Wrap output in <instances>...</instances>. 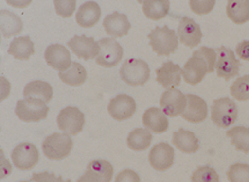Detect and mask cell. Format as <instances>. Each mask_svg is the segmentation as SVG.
Returning a JSON list of instances; mask_svg holds the SVG:
<instances>
[{
    "instance_id": "obj_1",
    "label": "cell",
    "mask_w": 249,
    "mask_h": 182,
    "mask_svg": "<svg viewBox=\"0 0 249 182\" xmlns=\"http://www.w3.org/2000/svg\"><path fill=\"white\" fill-rule=\"evenodd\" d=\"M216 59V53L212 48L203 46L195 50L182 70L184 81L191 85L198 84L207 73L213 71Z\"/></svg>"
},
{
    "instance_id": "obj_2",
    "label": "cell",
    "mask_w": 249,
    "mask_h": 182,
    "mask_svg": "<svg viewBox=\"0 0 249 182\" xmlns=\"http://www.w3.org/2000/svg\"><path fill=\"white\" fill-rule=\"evenodd\" d=\"M147 37L150 39L149 45L158 56H168L178 48V37L175 30L168 28L167 25L162 28L156 26Z\"/></svg>"
},
{
    "instance_id": "obj_3",
    "label": "cell",
    "mask_w": 249,
    "mask_h": 182,
    "mask_svg": "<svg viewBox=\"0 0 249 182\" xmlns=\"http://www.w3.org/2000/svg\"><path fill=\"white\" fill-rule=\"evenodd\" d=\"M148 64L140 59L130 58L122 65L120 74L122 79L128 85L132 86H142L150 76Z\"/></svg>"
},
{
    "instance_id": "obj_4",
    "label": "cell",
    "mask_w": 249,
    "mask_h": 182,
    "mask_svg": "<svg viewBox=\"0 0 249 182\" xmlns=\"http://www.w3.org/2000/svg\"><path fill=\"white\" fill-rule=\"evenodd\" d=\"M237 115L236 105L229 98H221L213 101L211 118L219 127L226 128L233 124Z\"/></svg>"
},
{
    "instance_id": "obj_5",
    "label": "cell",
    "mask_w": 249,
    "mask_h": 182,
    "mask_svg": "<svg viewBox=\"0 0 249 182\" xmlns=\"http://www.w3.org/2000/svg\"><path fill=\"white\" fill-rule=\"evenodd\" d=\"M41 99L32 97L26 98L17 102L15 113L22 121L38 122L45 119L49 108Z\"/></svg>"
},
{
    "instance_id": "obj_6",
    "label": "cell",
    "mask_w": 249,
    "mask_h": 182,
    "mask_svg": "<svg viewBox=\"0 0 249 182\" xmlns=\"http://www.w3.org/2000/svg\"><path fill=\"white\" fill-rule=\"evenodd\" d=\"M72 145V141L68 135L55 132L45 138L42 149L44 154L48 158L61 160L70 154Z\"/></svg>"
},
{
    "instance_id": "obj_7",
    "label": "cell",
    "mask_w": 249,
    "mask_h": 182,
    "mask_svg": "<svg viewBox=\"0 0 249 182\" xmlns=\"http://www.w3.org/2000/svg\"><path fill=\"white\" fill-rule=\"evenodd\" d=\"M98 43L100 50L96 56V63L105 67L116 66L123 55V48L120 44L110 37L104 38L98 41Z\"/></svg>"
},
{
    "instance_id": "obj_8",
    "label": "cell",
    "mask_w": 249,
    "mask_h": 182,
    "mask_svg": "<svg viewBox=\"0 0 249 182\" xmlns=\"http://www.w3.org/2000/svg\"><path fill=\"white\" fill-rule=\"evenodd\" d=\"M57 121L60 130L74 135L82 130L85 123V116L78 108L68 106L60 111Z\"/></svg>"
},
{
    "instance_id": "obj_9",
    "label": "cell",
    "mask_w": 249,
    "mask_h": 182,
    "mask_svg": "<svg viewBox=\"0 0 249 182\" xmlns=\"http://www.w3.org/2000/svg\"><path fill=\"white\" fill-rule=\"evenodd\" d=\"M218 60L216 64L217 76L228 81L239 74L240 61L235 58L234 52L230 49L221 46L217 49Z\"/></svg>"
},
{
    "instance_id": "obj_10",
    "label": "cell",
    "mask_w": 249,
    "mask_h": 182,
    "mask_svg": "<svg viewBox=\"0 0 249 182\" xmlns=\"http://www.w3.org/2000/svg\"><path fill=\"white\" fill-rule=\"evenodd\" d=\"M11 156L15 166L21 170L32 169L39 160V153L36 147L27 142L17 145L13 149Z\"/></svg>"
},
{
    "instance_id": "obj_11",
    "label": "cell",
    "mask_w": 249,
    "mask_h": 182,
    "mask_svg": "<svg viewBox=\"0 0 249 182\" xmlns=\"http://www.w3.org/2000/svg\"><path fill=\"white\" fill-rule=\"evenodd\" d=\"M186 104V97L180 90L175 88L165 91L160 100L163 112L170 117H175L182 113Z\"/></svg>"
},
{
    "instance_id": "obj_12",
    "label": "cell",
    "mask_w": 249,
    "mask_h": 182,
    "mask_svg": "<svg viewBox=\"0 0 249 182\" xmlns=\"http://www.w3.org/2000/svg\"><path fill=\"white\" fill-rule=\"evenodd\" d=\"M136 109V103L133 98L125 94L118 95L112 99L108 106L109 113L118 121L130 118Z\"/></svg>"
},
{
    "instance_id": "obj_13",
    "label": "cell",
    "mask_w": 249,
    "mask_h": 182,
    "mask_svg": "<svg viewBox=\"0 0 249 182\" xmlns=\"http://www.w3.org/2000/svg\"><path fill=\"white\" fill-rule=\"evenodd\" d=\"M113 168L111 164L105 160H95L88 165L85 174L78 182H108L112 178Z\"/></svg>"
},
{
    "instance_id": "obj_14",
    "label": "cell",
    "mask_w": 249,
    "mask_h": 182,
    "mask_svg": "<svg viewBox=\"0 0 249 182\" xmlns=\"http://www.w3.org/2000/svg\"><path fill=\"white\" fill-rule=\"evenodd\" d=\"M174 158V149L165 142L155 145L149 154L150 165L159 171H164L169 168L173 164Z\"/></svg>"
},
{
    "instance_id": "obj_15",
    "label": "cell",
    "mask_w": 249,
    "mask_h": 182,
    "mask_svg": "<svg viewBox=\"0 0 249 182\" xmlns=\"http://www.w3.org/2000/svg\"><path fill=\"white\" fill-rule=\"evenodd\" d=\"M67 44L79 58L85 60L94 58L100 50L98 42H95L93 37H88L84 34L75 35Z\"/></svg>"
},
{
    "instance_id": "obj_16",
    "label": "cell",
    "mask_w": 249,
    "mask_h": 182,
    "mask_svg": "<svg viewBox=\"0 0 249 182\" xmlns=\"http://www.w3.org/2000/svg\"><path fill=\"white\" fill-rule=\"evenodd\" d=\"M187 104L181 115L187 121L197 123L203 121L207 117L208 107L206 102L197 95L186 94Z\"/></svg>"
},
{
    "instance_id": "obj_17",
    "label": "cell",
    "mask_w": 249,
    "mask_h": 182,
    "mask_svg": "<svg viewBox=\"0 0 249 182\" xmlns=\"http://www.w3.org/2000/svg\"><path fill=\"white\" fill-rule=\"evenodd\" d=\"M178 34L180 41L190 48L197 46L203 36L199 25L187 17H184L180 21Z\"/></svg>"
},
{
    "instance_id": "obj_18",
    "label": "cell",
    "mask_w": 249,
    "mask_h": 182,
    "mask_svg": "<svg viewBox=\"0 0 249 182\" xmlns=\"http://www.w3.org/2000/svg\"><path fill=\"white\" fill-rule=\"evenodd\" d=\"M45 58L49 66L61 71L66 70L71 64L70 51L64 46L58 44L47 48Z\"/></svg>"
},
{
    "instance_id": "obj_19",
    "label": "cell",
    "mask_w": 249,
    "mask_h": 182,
    "mask_svg": "<svg viewBox=\"0 0 249 182\" xmlns=\"http://www.w3.org/2000/svg\"><path fill=\"white\" fill-rule=\"evenodd\" d=\"M156 81L164 88L178 86L180 85L182 70L178 64L171 61L164 63L160 68L156 69Z\"/></svg>"
},
{
    "instance_id": "obj_20",
    "label": "cell",
    "mask_w": 249,
    "mask_h": 182,
    "mask_svg": "<svg viewBox=\"0 0 249 182\" xmlns=\"http://www.w3.org/2000/svg\"><path fill=\"white\" fill-rule=\"evenodd\" d=\"M103 25L107 34L115 37L126 35L131 27L127 16L117 11L107 15Z\"/></svg>"
},
{
    "instance_id": "obj_21",
    "label": "cell",
    "mask_w": 249,
    "mask_h": 182,
    "mask_svg": "<svg viewBox=\"0 0 249 182\" xmlns=\"http://www.w3.org/2000/svg\"><path fill=\"white\" fill-rule=\"evenodd\" d=\"M101 14L100 7L96 2L87 1L78 8L75 16L76 20L80 26L90 28L97 23Z\"/></svg>"
},
{
    "instance_id": "obj_22",
    "label": "cell",
    "mask_w": 249,
    "mask_h": 182,
    "mask_svg": "<svg viewBox=\"0 0 249 182\" xmlns=\"http://www.w3.org/2000/svg\"><path fill=\"white\" fill-rule=\"evenodd\" d=\"M143 124L145 127L156 133L165 132L168 127V120L160 109L151 107L146 110L142 116Z\"/></svg>"
},
{
    "instance_id": "obj_23",
    "label": "cell",
    "mask_w": 249,
    "mask_h": 182,
    "mask_svg": "<svg viewBox=\"0 0 249 182\" xmlns=\"http://www.w3.org/2000/svg\"><path fill=\"white\" fill-rule=\"evenodd\" d=\"M198 142L194 132L182 128L173 133V144L185 153H193L197 151L199 148Z\"/></svg>"
},
{
    "instance_id": "obj_24",
    "label": "cell",
    "mask_w": 249,
    "mask_h": 182,
    "mask_svg": "<svg viewBox=\"0 0 249 182\" xmlns=\"http://www.w3.org/2000/svg\"><path fill=\"white\" fill-rule=\"evenodd\" d=\"M0 24L1 31L5 38L19 34L23 29V23L20 18L6 9L0 11Z\"/></svg>"
},
{
    "instance_id": "obj_25",
    "label": "cell",
    "mask_w": 249,
    "mask_h": 182,
    "mask_svg": "<svg viewBox=\"0 0 249 182\" xmlns=\"http://www.w3.org/2000/svg\"><path fill=\"white\" fill-rule=\"evenodd\" d=\"M34 46V44L29 36L15 37L10 44L8 52L15 59L28 60L35 53Z\"/></svg>"
},
{
    "instance_id": "obj_26",
    "label": "cell",
    "mask_w": 249,
    "mask_h": 182,
    "mask_svg": "<svg viewBox=\"0 0 249 182\" xmlns=\"http://www.w3.org/2000/svg\"><path fill=\"white\" fill-rule=\"evenodd\" d=\"M228 17L236 24H242L249 20V0H228L226 7Z\"/></svg>"
},
{
    "instance_id": "obj_27",
    "label": "cell",
    "mask_w": 249,
    "mask_h": 182,
    "mask_svg": "<svg viewBox=\"0 0 249 182\" xmlns=\"http://www.w3.org/2000/svg\"><path fill=\"white\" fill-rule=\"evenodd\" d=\"M23 95L25 98L32 97L48 103L52 98L53 89L48 83L36 80L28 83L25 87Z\"/></svg>"
},
{
    "instance_id": "obj_28",
    "label": "cell",
    "mask_w": 249,
    "mask_h": 182,
    "mask_svg": "<svg viewBox=\"0 0 249 182\" xmlns=\"http://www.w3.org/2000/svg\"><path fill=\"white\" fill-rule=\"evenodd\" d=\"M59 76L66 84L72 86H77L82 85L85 82L87 72L81 64L73 62L68 69L60 71Z\"/></svg>"
},
{
    "instance_id": "obj_29",
    "label": "cell",
    "mask_w": 249,
    "mask_h": 182,
    "mask_svg": "<svg viewBox=\"0 0 249 182\" xmlns=\"http://www.w3.org/2000/svg\"><path fill=\"white\" fill-rule=\"evenodd\" d=\"M226 136L231 138V144L235 149L245 154L249 152V127L237 126L232 127L226 132Z\"/></svg>"
},
{
    "instance_id": "obj_30",
    "label": "cell",
    "mask_w": 249,
    "mask_h": 182,
    "mask_svg": "<svg viewBox=\"0 0 249 182\" xmlns=\"http://www.w3.org/2000/svg\"><path fill=\"white\" fill-rule=\"evenodd\" d=\"M170 2L167 0H146L143 2L142 10L145 16L151 19L158 20L168 13Z\"/></svg>"
},
{
    "instance_id": "obj_31",
    "label": "cell",
    "mask_w": 249,
    "mask_h": 182,
    "mask_svg": "<svg viewBox=\"0 0 249 182\" xmlns=\"http://www.w3.org/2000/svg\"><path fill=\"white\" fill-rule=\"evenodd\" d=\"M152 140V135L148 130L139 128L130 132L127 138V144L133 150L142 151L149 147Z\"/></svg>"
},
{
    "instance_id": "obj_32",
    "label": "cell",
    "mask_w": 249,
    "mask_h": 182,
    "mask_svg": "<svg viewBox=\"0 0 249 182\" xmlns=\"http://www.w3.org/2000/svg\"><path fill=\"white\" fill-rule=\"evenodd\" d=\"M231 95L237 100H249V75L239 77L230 87Z\"/></svg>"
},
{
    "instance_id": "obj_33",
    "label": "cell",
    "mask_w": 249,
    "mask_h": 182,
    "mask_svg": "<svg viewBox=\"0 0 249 182\" xmlns=\"http://www.w3.org/2000/svg\"><path fill=\"white\" fill-rule=\"evenodd\" d=\"M226 175L230 182H249V165L236 163L230 166Z\"/></svg>"
},
{
    "instance_id": "obj_34",
    "label": "cell",
    "mask_w": 249,
    "mask_h": 182,
    "mask_svg": "<svg viewBox=\"0 0 249 182\" xmlns=\"http://www.w3.org/2000/svg\"><path fill=\"white\" fill-rule=\"evenodd\" d=\"M191 181L194 182H219V176L213 168L208 166H201L193 173Z\"/></svg>"
},
{
    "instance_id": "obj_35",
    "label": "cell",
    "mask_w": 249,
    "mask_h": 182,
    "mask_svg": "<svg viewBox=\"0 0 249 182\" xmlns=\"http://www.w3.org/2000/svg\"><path fill=\"white\" fill-rule=\"evenodd\" d=\"M54 4L56 13L64 18L70 17L75 11L76 0H55Z\"/></svg>"
},
{
    "instance_id": "obj_36",
    "label": "cell",
    "mask_w": 249,
    "mask_h": 182,
    "mask_svg": "<svg viewBox=\"0 0 249 182\" xmlns=\"http://www.w3.org/2000/svg\"><path fill=\"white\" fill-rule=\"evenodd\" d=\"M215 0H191L189 5L192 11L198 15L209 14L213 8Z\"/></svg>"
},
{
    "instance_id": "obj_37",
    "label": "cell",
    "mask_w": 249,
    "mask_h": 182,
    "mask_svg": "<svg viewBox=\"0 0 249 182\" xmlns=\"http://www.w3.org/2000/svg\"><path fill=\"white\" fill-rule=\"evenodd\" d=\"M138 175L133 171L125 169L117 176L116 182H140Z\"/></svg>"
},
{
    "instance_id": "obj_38",
    "label": "cell",
    "mask_w": 249,
    "mask_h": 182,
    "mask_svg": "<svg viewBox=\"0 0 249 182\" xmlns=\"http://www.w3.org/2000/svg\"><path fill=\"white\" fill-rule=\"evenodd\" d=\"M235 51L240 58L249 61V41L244 40L238 44Z\"/></svg>"
},
{
    "instance_id": "obj_39",
    "label": "cell",
    "mask_w": 249,
    "mask_h": 182,
    "mask_svg": "<svg viewBox=\"0 0 249 182\" xmlns=\"http://www.w3.org/2000/svg\"><path fill=\"white\" fill-rule=\"evenodd\" d=\"M32 180L37 182L63 181L61 177L57 178L53 173L49 174L46 172L38 174L34 173Z\"/></svg>"
}]
</instances>
